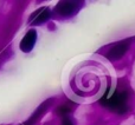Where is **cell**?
Masks as SVG:
<instances>
[{
	"label": "cell",
	"mask_w": 135,
	"mask_h": 125,
	"mask_svg": "<svg viewBox=\"0 0 135 125\" xmlns=\"http://www.w3.org/2000/svg\"><path fill=\"white\" fill-rule=\"evenodd\" d=\"M100 103L117 114H123L129 109V93L124 88L108 87Z\"/></svg>",
	"instance_id": "obj_1"
},
{
	"label": "cell",
	"mask_w": 135,
	"mask_h": 125,
	"mask_svg": "<svg viewBox=\"0 0 135 125\" xmlns=\"http://www.w3.org/2000/svg\"><path fill=\"white\" fill-rule=\"evenodd\" d=\"M70 111H71V107H70V105H68V104L61 105V106H58V109H57V113H58L59 116H62L63 118H65L68 114L70 113Z\"/></svg>",
	"instance_id": "obj_7"
},
{
	"label": "cell",
	"mask_w": 135,
	"mask_h": 125,
	"mask_svg": "<svg viewBox=\"0 0 135 125\" xmlns=\"http://www.w3.org/2000/svg\"><path fill=\"white\" fill-rule=\"evenodd\" d=\"M62 125H74V122H72L69 117H65V118H63V121H62Z\"/></svg>",
	"instance_id": "obj_8"
},
{
	"label": "cell",
	"mask_w": 135,
	"mask_h": 125,
	"mask_svg": "<svg viewBox=\"0 0 135 125\" xmlns=\"http://www.w3.org/2000/svg\"><path fill=\"white\" fill-rule=\"evenodd\" d=\"M50 15H51V12L49 7H40L33 12V14L30 17V24L31 25H42L50 18Z\"/></svg>",
	"instance_id": "obj_5"
},
{
	"label": "cell",
	"mask_w": 135,
	"mask_h": 125,
	"mask_svg": "<svg viewBox=\"0 0 135 125\" xmlns=\"http://www.w3.org/2000/svg\"><path fill=\"white\" fill-rule=\"evenodd\" d=\"M36 41H37V32L35 30H30L25 35L24 38L21 39L20 41V50L25 53H28V52L32 51V49L35 47L36 45Z\"/></svg>",
	"instance_id": "obj_4"
},
{
	"label": "cell",
	"mask_w": 135,
	"mask_h": 125,
	"mask_svg": "<svg viewBox=\"0 0 135 125\" xmlns=\"http://www.w3.org/2000/svg\"><path fill=\"white\" fill-rule=\"evenodd\" d=\"M81 6V1H61L56 6V12L62 17H70L74 15Z\"/></svg>",
	"instance_id": "obj_3"
},
{
	"label": "cell",
	"mask_w": 135,
	"mask_h": 125,
	"mask_svg": "<svg viewBox=\"0 0 135 125\" xmlns=\"http://www.w3.org/2000/svg\"><path fill=\"white\" fill-rule=\"evenodd\" d=\"M51 102H52V99H49L47 102L43 103V104L40 105V106L35 111V113H33L32 116L30 117V119H28L27 122H25L23 125H33V124H35L36 122H37L38 119L42 117V114H44V112L47 111V109L50 107V104H51Z\"/></svg>",
	"instance_id": "obj_6"
},
{
	"label": "cell",
	"mask_w": 135,
	"mask_h": 125,
	"mask_svg": "<svg viewBox=\"0 0 135 125\" xmlns=\"http://www.w3.org/2000/svg\"><path fill=\"white\" fill-rule=\"evenodd\" d=\"M128 50H129V41L122 40V41H119L116 44H114L113 46H110L109 50L107 51V53H105V57L112 61L120 60L121 58H123L126 56Z\"/></svg>",
	"instance_id": "obj_2"
}]
</instances>
